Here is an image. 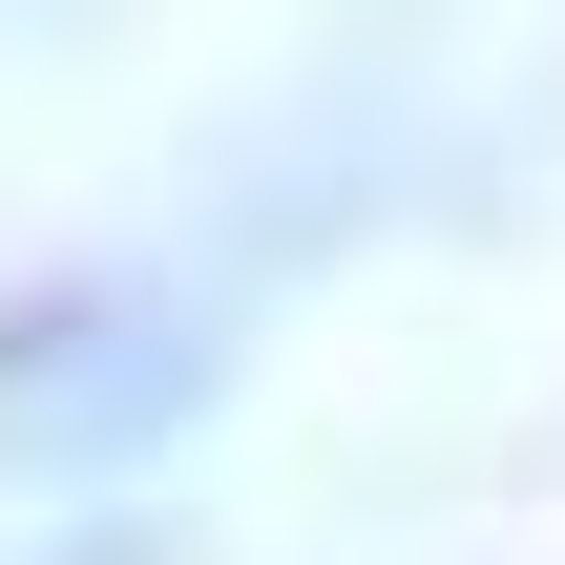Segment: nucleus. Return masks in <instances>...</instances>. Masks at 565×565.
<instances>
[{
  "mask_svg": "<svg viewBox=\"0 0 565 565\" xmlns=\"http://www.w3.org/2000/svg\"><path fill=\"white\" fill-rule=\"evenodd\" d=\"M231 377V294L189 252H84L0 315V461L42 482H105V461H168Z\"/></svg>",
  "mask_w": 565,
  "mask_h": 565,
  "instance_id": "1",
  "label": "nucleus"
}]
</instances>
